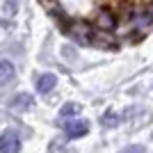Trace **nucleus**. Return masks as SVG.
I'll list each match as a JSON object with an SVG mask.
<instances>
[{"instance_id":"obj_7","label":"nucleus","mask_w":153,"mask_h":153,"mask_svg":"<svg viewBox=\"0 0 153 153\" xmlns=\"http://www.w3.org/2000/svg\"><path fill=\"white\" fill-rule=\"evenodd\" d=\"M96 27H101V30H112V27H114V16L110 12H101V16L96 19Z\"/></svg>"},{"instance_id":"obj_1","label":"nucleus","mask_w":153,"mask_h":153,"mask_svg":"<svg viewBox=\"0 0 153 153\" xmlns=\"http://www.w3.org/2000/svg\"><path fill=\"white\" fill-rule=\"evenodd\" d=\"M66 34H69L76 44H80V46H89V44L96 41V39H94V30H91L87 23H82V21L69 23V25H66Z\"/></svg>"},{"instance_id":"obj_10","label":"nucleus","mask_w":153,"mask_h":153,"mask_svg":"<svg viewBox=\"0 0 153 153\" xmlns=\"http://www.w3.org/2000/svg\"><path fill=\"white\" fill-rule=\"evenodd\" d=\"M5 12L9 14V16L16 14V0H5Z\"/></svg>"},{"instance_id":"obj_9","label":"nucleus","mask_w":153,"mask_h":153,"mask_svg":"<svg viewBox=\"0 0 153 153\" xmlns=\"http://www.w3.org/2000/svg\"><path fill=\"white\" fill-rule=\"evenodd\" d=\"M119 123V114H114V112H108V114L103 117V126H117Z\"/></svg>"},{"instance_id":"obj_5","label":"nucleus","mask_w":153,"mask_h":153,"mask_svg":"<svg viewBox=\"0 0 153 153\" xmlns=\"http://www.w3.org/2000/svg\"><path fill=\"white\" fill-rule=\"evenodd\" d=\"M14 76H16V69H14L12 62H0V87H7V85L14 80Z\"/></svg>"},{"instance_id":"obj_11","label":"nucleus","mask_w":153,"mask_h":153,"mask_svg":"<svg viewBox=\"0 0 153 153\" xmlns=\"http://www.w3.org/2000/svg\"><path fill=\"white\" fill-rule=\"evenodd\" d=\"M119 153H146V151H144V146H140V144H133V146H126Z\"/></svg>"},{"instance_id":"obj_4","label":"nucleus","mask_w":153,"mask_h":153,"mask_svg":"<svg viewBox=\"0 0 153 153\" xmlns=\"http://www.w3.org/2000/svg\"><path fill=\"white\" fill-rule=\"evenodd\" d=\"M55 85H57V78L53 76V73H44L37 80V91L39 94H48V91L55 89Z\"/></svg>"},{"instance_id":"obj_8","label":"nucleus","mask_w":153,"mask_h":153,"mask_svg":"<svg viewBox=\"0 0 153 153\" xmlns=\"http://www.w3.org/2000/svg\"><path fill=\"white\" fill-rule=\"evenodd\" d=\"M80 112V105L78 103H66L62 110H59V117H73V114H78Z\"/></svg>"},{"instance_id":"obj_6","label":"nucleus","mask_w":153,"mask_h":153,"mask_svg":"<svg viewBox=\"0 0 153 153\" xmlns=\"http://www.w3.org/2000/svg\"><path fill=\"white\" fill-rule=\"evenodd\" d=\"M12 108L14 110H30L32 108V96L30 94H16L14 96V101H12Z\"/></svg>"},{"instance_id":"obj_2","label":"nucleus","mask_w":153,"mask_h":153,"mask_svg":"<svg viewBox=\"0 0 153 153\" xmlns=\"http://www.w3.org/2000/svg\"><path fill=\"white\" fill-rule=\"evenodd\" d=\"M21 149V140L14 130H5L0 135V153H19Z\"/></svg>"},{"instance_id":"obj_3","label":"nucleus","mask_w":153,"mask_h":153,"mask_svg":"<svg viewBox=\"0 0 153 153\" xmlns=\"http://www.w3.org/2000/svg\"><path fill=\"white\" fill-rule=\"evenodd\" d=\"M64 133L69 135V137H85V135L89 133V123L85 121V119H73V121H66L64 123Z\"/></svg>"}]
</instances>
